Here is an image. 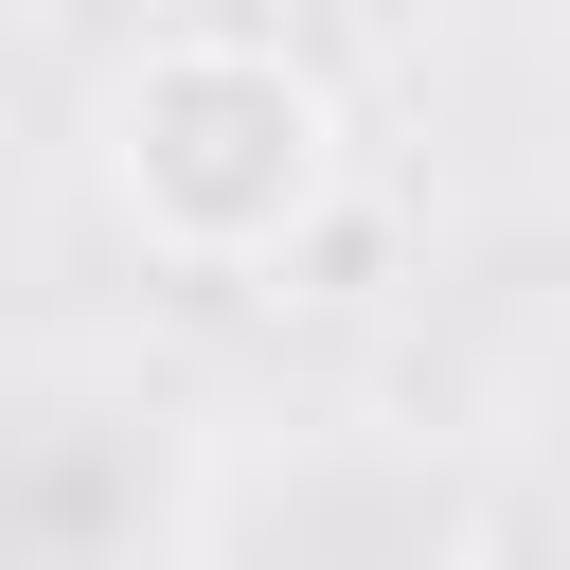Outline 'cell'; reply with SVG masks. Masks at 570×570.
I'll list each match as a JSON object with an SVG mask.
<instances>
[{
	"mask_svg": "<svg viewBox=\"0 0 570 570\" xmlns=\"http://www.w3.org/2000/svg\"><path fill=\"white\" fill-rule=\"evenodd\" d=\"M89 178L125 214L142 267H196V285H249L285 249H321L338 178H356V125L321 89V53L249 36V18H178L107 71L89 107Z\"/></svg>",
	"mask_w": 570,
	"mask_h": 570,
	"instance_id": "cell-1",
	"label": "cell"
}]
</instances>
